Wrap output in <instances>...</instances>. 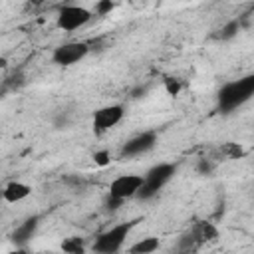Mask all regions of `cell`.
Segmentation results:
<instances>
[{
	"instance_id": "6",
	"label": "cell",
	"mask_w": 254,
	"mask_h": 254,
	"mask_svg": "<svg viewBox=\"0 0 254 254\" xmlns=\"http://www.w3.org/2000/svg\"><path fill=\"white\" fill-rule=\"evenodd\" d=\"M143 185V175H137V173H127V175H119L111 181L109 185V194L111 198L115 200H125V198H131V196H137L139 189Z\"/></svg>"
},
{
	"instance_id": "7",
	"label": "cell",
	"mask_w": 254,
	"mask_h": 254,
	"mask_svg": "<svg viewBox=\"0 0 254 254\" xmlns=\"http://www.w3.org/2000/svg\"><path fill=\"white\" fill-rule=\"evenodd\" d=\"M157 145V133L155 131H143L137 133L135 137L127 139L119 151V155L123 159H131V157H139L143 153H149L153 147Z\"/></svg>"
},
{
	"instance_id": "13",
	"label": "cell",
	"mask_w": 254,
	"mask_h": 254,
	"mask_svg": "<svg viewBox=\"0 0 254 254\" xmlns=\"http://www.w3.org/2000/svg\"><path fill=\"white\" fill-rule=\"evenodd\" d=\"M62 250L65 254H85V244H83V238L79 236H69L62 242Z\"/></svg>"
},
{
	"instance_id": "17",
	"label": "cell",
	"mask_w": 254,
	"mask_h": 254,
	"mask_svg": "<svg viewBox=\"0 0 254 254\" xmlns=\"http://www.w3.org/2000/svg\"><path fill=\"white\" fill-rule=\"evenodd\" d=\"M196 171H198L200 175H210V171H212L210 161H208V159H200L198 165H196Z\"/></svg>"
},
{
	"instance_id": "5",
	"label": "cell",
	"mask_w": 254,
	"mask_h": 254,
	"mask_svg": "<svg viewBox=\"0 0 254 254\" xmlns=\"http://www.w3.org/2000/svg\"><path fill=\"white\" fill-rule=\"evenodd\" d=\"M87 54H89V44H85V42H65V44H60L52 52V62L56 65L67 67V65H73L77 62H81Z\"/></svg>"
},
{
	"instance_id": "16",
	"label": "cell",
	"mask_w": 254,
	"mask_h": 254,
	"mask_svg": "<svg viewBox=\"0 0 254 254\" xmlns=\"http://www.w3.org/2000/svg\"><path fill=\"white\" fill-rule=\"evenodd\" d=\"M109 159H111L109 151H95V153H93V161H95V165H99V167H105V165L109 163Z\"/></svg>"
},
{
	"instance_id": "19",
	"label": "cell",
	"mask_w": 254,
	"mask_h": 254,
	"mask_svg": "<svg viewBox=\"0 0 254 254\" xmlns=\"http://www.w3.org/2000/svg\"><path fill=\"white\" fill-rule=\"evenodd\" d=\"M0 200H2V189H0Z\"/></svg>"
},
{
	"instance_id": "11",
	"label": "cell",
	"mask_w": 254,
	"mask_h": 254,
	"mask_svg": "<svg viewBox=\"0 0 254 254\" xmlns=\"http://www.w3.org/2000/svg\"><path fill=\"white\" fill-rule=\"evenodd\" d=\"M159 246H161V242L157 236H145V238L137 240L135 244H131L127 254H153L159 250Z\"/></svg>"
},
{
	"instance_id": "18",
	"label": "cell",
	"mask_w": 254,
	"mask_h": 254,
	"mask_svg": "<svg viewBox=\"0 0 254 254\" xmlns=\"http://www.w3.org/2000/svg\"><path fill=\"white\" fill-rule=\"evenodd\" d=\"M167 89H169L171 95H177L179 89H181V87H179V81H177V79H167Z\"/></svg>"
},
{
	"instance_id": "3",
	"label": "cell",
	"mask_w": 254,
	"mask_h": 254,
	"mask_svg": "<svg viewBox=\"0 0 254 254\" xmlns=\"http://www.w3.org/2000/svg\"><path fill=\"white\" fill-rule=\"evenodd\" d=\"M133 226H135V220L121 222V224H115V226L107 228L105 232H101L93 240V250L97 254H117L119 248L125 244V238L129 236V232H131Z\"/></svg>"
},
{
	"instance_id": "12",
	"label": "cell",
	"mask_w": 254,
	"mask_h": 254,
	"mask_svg": "<svg viewBox=\"0 0 254 254\" xmlns=\"http://www.w3.org/2000/svg\"><path fill=\"white\" fill-rule=\"evenodd\" d=\"M240 20L238 18H234V20H228L220 30H218V34H216V38L218 40H232V38H236L238 36V32H240Z\"/></svg>"
},
{
	"instance_id": "10",
	"label": "cell",
	"mask_w": 254,
	"mask_h": 254,
	"mask_svg": "<svg viewBox=\"0 0 254 254\" xmlns=\"http://www.w3.org/2000/svg\"><path fill=\"white\" fill-rule=\"evenodd\" d=\"M32 194V187L22 183V181H12L6 187H2V200L6 202H20Z\"/></svg>"
},
{
	"instance_id": "9",
	"label": "cell",
	"mask_w": 254,
	"mask_h": 254,
	"mask_svg": "<svg viewBox=\"0 0 254 254\" xmlns=\"http://www.w3.org/2000/svg\"><path fill=\"white\" fill-rule=\"evenodd\" d=\"M38 226H40V218H38V216H28L24 222H20V224L14 228V232H12V236H10L12 242H14L16 246H26V244L34 238Z\"/></svg>"
},
{
	"instance_id": "8",
	"label": "cell",
	"mask_w": 254,
	"mask_h": 254,
	"mask_svg": "<svg viewBox=\"0 0 254 254\" xmlns=\"http://www.w3.org/2000/svg\"><path fill=\"white\" fill-rule=\"evenodd\" d=\"M125 115V107L121 103H113V105H103L93 113V129L95 131H107L111 127H115Z\"/></svg>"
},
{
	"instance_id": "1",
	"label": "cell",
	"mask_w": 254,
	"mask_h": 254,
	"mask_svg": "<svg viewBox=\"0 0 254 254\" xmlns=\"http://www.w3.org/2000/svg\"><path fill=\"white\" fill-rule=\"evenodd\" d=\"M254 93V75H244L240 79L228 81L218 91V109L222 113H230L242 103H246Z\"/></svg>"
},
{
	"instance_id": "15",
	"label": "cell",
	"mask_w": 254,
	"mask_h": 254,
	"mask_svg": "<svg viewBox=\"0 0 254 254\" xmlns=\"http://www.w3.org/2000/svg\"><path fill=\"white\" fill-rule=\"evenodd\" d=\"M113 8H115V4H113L111 0H99V2L95 4V14L105 16V14H109Z\"/></svg>"
},
{
	"instance_id": "4",
	"label": "cell",
	"mask_w": 254,
	"mask_h": 254,
	"mask_svg": "<svg viewBox=\"0 0 254 254\" xmlns=\"http://www.w3.org/2000/svg\"><path fill=\"white\" fill-rule=\"evenodd\" d=\"M91 12L83 6H77V4H65L58 10V18H56V24L60 30L64 32H75L79 28H83L89 20H91Z\"/></svg>"
},
{
	"instance_id": "2",
	"label": "cell",
	"mask_w": 254,
	"mask_h": 254,
	"mask_svg": "<svg viewBox=\"0 0 254 254\" xmlns=\"http://www.w3.org/2000/svg\"><path fill=\"white\" fill-rule=\"evenodd\" d=\"M175 173H177V165H173V163H159V165H153V167L145 173V177H143V185H141V189H139V192H137V198L149 200V198L157 196L159 190L175 177Z\"/></svg>"
},
{
	"instance_id": "14",
	"label": "cell",
	"mask_w": 254,
	"mask_h": 254,
	"mask_svg": "<svg viewBox=\"0 0 254 254\" xmlns=\"http://www.w3.org/2000/svg\"><path fill=\"white\" fill-rule=\"evenodd\" d=\"M54 127L58 129V131H62V129H67L69 125H71V113L67 111V109H60L58 113H56V117H54Z\"/></svg>"
}]
</instances>
